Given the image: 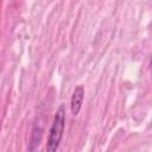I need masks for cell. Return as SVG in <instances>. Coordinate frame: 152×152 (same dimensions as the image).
Instances as JSON below:
<instances>
[{"label":"cell","instance_id":"1","mask_svg":"<svg viewBox=\"0 0 152 152\" xmlns=\"http://www.w3.org/2000/svg\"><path fill=\"white\" fill-rule=\"evenodd\" d=\"M64 127H65V110H64V107L61 106L55 114L52 125L49 131L46 152H57L63 137Z\"/></svg>","mask_w":152,"mask_h":152},{"label":"cell","instance_id":"2","mask_svg":"<svg viewBox=\"0 0 152 152\" xmlns=\"http://www.w3.org/2000/svg\"><path fill=\"white\" fill-rule=\"evenodd\" d=\"M83 100H84V88L81 84L76 86V88L72 91L71 100H70V110H71L72 115H75V116L78 115L82 103H83Z\"/></svg>","mask_w":152,"mask_h":152},{"label":"cell","instance_id":"3","mask_svg":"<svg viewBox=\"0 0 152 152\" xmlns=\"http://www.w3.org/2000/svg\"><path fill=\"white\" fill-rule=\"evenodd\" d=\"M40 137H42V128L38 127V126H34L33 129H32V133H31L30 142H28V151L30 152H32L36 148V146L39 144Z\"/></svg>","mask_w":152,"mask_h":152}]
</instances>
